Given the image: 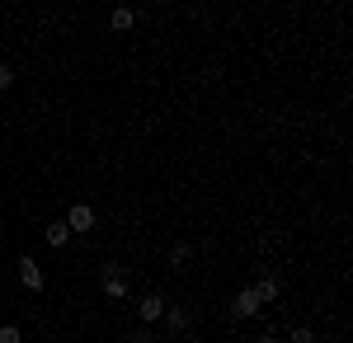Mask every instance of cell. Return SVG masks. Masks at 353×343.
<instances>
[{"label":"cell","instance_id":"6da1fadb","mask_svg":"<svg viewBox=\"0 0 353 343\" xmlns=\"http://www.w3.org/2000/svg\"><path fill=\"white\" fill-rule=\"evenodd\" d=\"M99 291H104L109 301H123V296L132 291V273H128L123 264H104L99 268Z\"/></svg>","mask_w":353,"mask_h":343},{"label":"cell","instance_id":"7a4b0ae2","mask_svg":"<svg viewBox=\"0 0 353 343\" xmlns=\"http://www.w3.org/2000/svg\"><path fill=\"white\" fill-rule=\"evenodd\" d=\"M61 221L71 226V236H85V231H94V221H99V211L90 207V202H71Z\"/></svg>","mask_w":353,"mask_h":343},{"label":"cell","instance_id":"3957f363","mask_svg":"<svg viewBox=\"0 0 353 343\" xmlns=\"http://www.w3.org/2000/svg\"><path fill=\"white\" fill-rule=\"evenodd\" d=\"M259 311H264V301H259V291H254V282L236 291V301H231V320H254Z\"/></svg>","mask_w":353,"mask_h":343},{"label":"cell","instance_id":"277c9868","mask_svg":"<svg viewBox=\"0 0 353 343\" xmlns=\"http://www.w3.org/2000/svg\"><path fill=\"white\" fill-rule=\"evenodd\" d=\"M165 291H141V301H137V320L141 324H161V315H165Z\"/></svg>","mask_w":353,"mask_h":343},{"label":"cell","instance_id":"5b68a950","mask_svg":"<svg viewBox=\"0 0 353 343\" xmlns=\"http://www.w3.org/2000/svg\"><path fill=\"white\" fill-rule=\"evenodd\" d=\"M19 282H24V291H43L48 287V278H43V268H38L33 254H19Z\"/></svg>","mask_w":353,"mask_h":343},{"label":"cell","instance_id":"8992f818","mask_svg":"<svg viewBox=\"0 0 353 343\" xmlns=\"http://www.w3.org/2000/svg\"><path fill=\"white\" fill-rule=\"evenodd\" d=\"M189 306H179V301H170L165 306V315H161V324H165V334H189Z\"/></svg>","mask_w":353,"mask_h":343},{"label":"cell","instance_id":"52a82bcc","mask_svg":"<svg viewBox=\"0 0 353 343\" xmlns=\"http://www.w3.org/2000/svg\"><path fill=\"white\" fill-rule=\"evenodd\" d=\"M109 28H113V33H132V28H137V10L113 5V10H109Z\"/></svg>","mask_w":353,"mask_h":343},{"label":"cell","instance_id":"ba28073f","mask_svg":"<svg viewBox=\"0 0 353 343\" xmlns=\"http://www.w3.org/2000/svg\"><path fill=\"white\" fill-rule=\"evenodd\" d=\"M43 240H48L52 249H66V245H71V226H66V221L57 216V221H48V231H43Z\"/></svg>","mask_w":353,"mask_h":343},{"label":"cell","instance_id":"9c48e42d","mask_svg":"<svg viewBox=\"0 0 353 343\" xmlns=\"http://www.w3.org/2000/svg\"><path fill=\"white\" fill-rule=\"evenodd\" d=\"M254 291H259V301H278V296H283V278H278V273H259Z\"/></svg>","mask_w":353,"mask_h":343},{"label":"cell","instance_id":"30bf717a","mask_svg":"<svg viewBox=\"0 0 353 343\" xmlns=\"http://www.w3.org/2000/svg\"><path fill=\"white\" fill-rule=\"evenodd\" d=\"M189 264H193V245H184V240H179V245H170V268H174V273H184Z\"/></svg>","mask_w":353,"mask_h":343},{"label":"cell","instance_id":"8fae6325","mask_svg":"<svg viewBox=\"0 0 353 343\" xmlns=\"http://www.w3.org/2000/svg\"><path fill=\"white\" fill-rule=\"evenodd\" d=\"M288 343H316V334H311L306 324H292V329H288Z\"/></svg>","mask_w":353,"mask_h":343},{"label":"cell","instance_id":"7c38bea8","mask_svg":"<svg viewBox=\"0 0 353 343\" xmlns=\"http://www.w3.org/2000/svg\"><path fill=\"white\" fill-rule=\"evenodd\" d=\"M0 343H24V329L19 324H0Z\"/></svg>","mask_w":353,"mask_h":343},{"label":"cell","instance_id":"4fadbf2b","mask_svg":"<svg viewBox=\"0 0 353 343\" xmlns=\"http://www.w3.org/2000/svg\"><path fill=\"white\" fill-rule=\"evenodd\" d=\"M14 85V61H0V94Z\"/></svg>","mask_w":353,"mask_h":343},{"label":"cell","instance_id":"5bb4252c","mask_svg":"<svg viewBox=\"0 0 353 343\" xmlns=\"http://www.w3.org/2000/svg\"><path fill=\"white\" fill-rule=\"evenodd\" d=\"M128 343H156V334H151V329H141V324H137L132 334H128Z\"/></svg>","mask_w":353,"mask_h":343},{"label":"cell","instance_id":"9a60e30c","mask_svg":"<svg viewBox=\"0 0 353 343\" xmlns=\"http://www.w3.org/2000/svg\"><path fill=\"white\" fill-rule=\"evenodd\" d=\"M254 343H283V339H278V334H259Z\"/></svg>","mask_w":353,"mask_h":343}]
</instances>
